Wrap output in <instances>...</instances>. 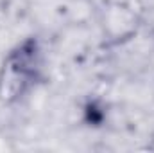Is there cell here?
<instances>
[{"instance_id":"obj_1","label":"cell","mask_w":154,"mask_h":153,"mask_svg":"<svg viewBox=\"0 0 154 153\" xmlns=\"http://www.w3.org/2000/svg\"><path fill=\"white\" fill-rule=\"evenodd\" d=\"M48 77V56L39 34L13 43L0 60V105L13 108L39 90Z\"/></svg>"}]
</instances>
